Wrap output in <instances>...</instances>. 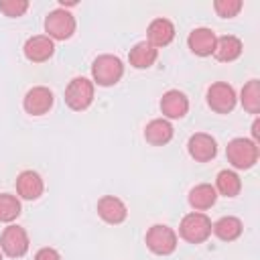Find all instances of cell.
<instances>
[{"mask_svg":"<svg viewBox=\"0 0 260 260\" xmlns=\"http://www.w3.org/2000/svg\"><path fill=\"white\" fill-rule=\"evenodd\" d=\"M179 234L189 244H201V242H205L211 236V219L205 213H201V211L187 213L181 219Z\"/></svg>","mask_w":260,"mask_h":260,"instance_id":"1","label":"cell"},{"mask_svg":"<svg viewBox=\"0 0 260 260\" xmlns=\"http://www.w3.org/2000/svg\"><path fill=\"white\" fill-rule=\"evenodd\" d=\"M225 156L236 169H250L258 160V144L250 138H234L228 148Z\"/></svg>","mask_w":260,"mask_h":260,"instance_id":"2","label":"cell"},{"mask_svg":"<svg viewBox=\"0 0 260 260\" xmlns=\"http://www.w3.org/2000/svg\"><path fill=\"white\" fill-rule=\"evenodd\" d=\"M91 75L98 81V85H114L124 75V65L114 55H100L91 65Z\"/></svg>","mask_w":260,"mask_h":260,"instance_id":"3","label":"cell"},{"mask_svg":"<svg viewBox=\"0 0 260 260\" xmlns=\"http://www.w3.org/2000/svg\"><path fill=\"white\" fill-rule=\"evenodd\" d=\"M45 30L49 39H57V41H65L75 32V18L71 12H67L65 8H57L53 12L47 14L45 18Z\"/></svg>","mask_w":260,"mask_h":260,"instance_id":"4","label":"cell"},{"mask_svg":"<svg viewBox=\"0 0 260 260\" xmlns=\"http://www.w3.org/2000/svg\"><path fill=\"white\" fill-rule=\"evenodd\" d=\"M91 100H93V83L87 77H75L69 81L65 89V104L71 110L81 112L91 104Z\"/></svg>","mask_w":260,"mask_h":260,"instance_id":"5","label":"cell"},{"mask_svg":"<svg viewBox=\"0 0 260 260\" xmlns=\"http://www.w3.org/2000/svg\"><path fill=\"white\" fill-rule=\"evenodd\" d=\"M146 246L158 256H169L177 248V234L169 225L156 223L146 232Z\"/></svg>","mask_w":260,"mask_h":260,"instance_id":"6","label":"cell"},{"mask_svg":"<svg viewBox=\"0 0 260 260\" xmlns=\"http://www.w3.org/2000/svg\"><path fill=\"white\" fill-rule=\"evenodd\" d=\"M207 104L217 114L232 112L234 106H236V91H234V87L230 83H225V81L211 83L209 89H207Z\"/></svg>","mask_w":260,"mask_h":260,"instance_id":"7","label":"cell"},{"mask_svg":"<svg viewBox=\"0 0 260 260\" xmlns=\"http://www.w3.org/2000/svg\"><path fill=\"white\" fill-rule=\"evenodd\" d=\"M0 248L10 258L24 256L26 250H28V236H26L24 228H20V225H8V228H4L2 238H0Z\"/></svg>","mask_w":260,"mask_h":260,"instance_id":"8","label":"cell"},{"mask_svg":"<svg viewBox=\"0 0 260 260\" xmlns=\"http://www.w3.org/2000/svg\"><path fill=\"white\" fill-rule=\"evenodd\" d=\"M24 110L30 114V116H43L51 110L53 106V91L45 85H37V87H30L24 95V102H22Z\"/></svg>","mask_w":260,"mask_h":260,"instance_id":"9","label":"cell"},{"mask_svg":"<svg viewBox=\"0 0 260 260\" xmlns=\"http://www.w3.org/2000/svg\"><path fill=\"white\" fill-rule=\"evenodd\" d=\"M55 53V43L53 39H49L47 35H37L30 37L24 43V57L32 63H43L47 59H51Z\"/></svg>","mask_w":260,"mask_h":260,"instance_id":"10","label":"cell"},{"mask_svg":"<svg viewBox=\"0 0 260 260\" xmlns=\"http://www.w3.org/2000/svg\"><path fill=\"white\" fill-rule=\"evenodd\" d=\"M187 148H189V154H191L195 160H199V162H207V160H211V158L217 154V144H215V140H213L209 134H205V132L193 134V136L189 138V142H187Z\"/></svg>","mask_w":260,"mask_h":260,"instance_id":"11","label":"cell"},{"mask_svg":"<svg viewBox=\"0 0 260 260\" xmlns=\"http://www.w3.org/2000/svg\"><path fill=\"white\" fill-rule=\"evenodd\" d=\"M215 32L211 28H205V26H199V28H193L189 32V39H187V45L189 49L199 55V57H207V55H213V49H215Z\"/></svg>","mask_w":260,"mask_h":260,"instance_id":"12","label":"cell"},{"mask_svg":"<svg viewBox=\"0 0 260 260\" xmlns=\"http://www.w3.org/2000/svg\"><path fill=\"white\" fill-rule=\"evenodd\" d=\"M98 215L108 223H122L128 215V209L122 199L114 195H106L98 201Z\"/></svg>","mask_w":260,"mask_h":260,"instance_id":"13","label":"cell"},{"mask_svg":"<svg viewBox=\"0 0 260 260\" xmlns=\"http://www.w3.org/2000/svg\"><path fill=\"white\" fill-rule=\"evenodd\" d=\"M160 110H162V114H165L167 118H173V120L183 118V116L187 114V110H189V100H187V95H185L183 91H179V89H169V91L160 98Z\"/></svg>","mask_w":260,"mask_h":260,"instance_id":"14","label":"cell"},{"mask_svg":"<svg viewBox=\"0 0 260 260\" xmlns=\"http://www.w3.org/2000/svg\"><path fill=\"white\" fill-rule=\"evenodd\" d=\"M43 189H45L43 179L35 171H22L16 179V191L22 199H28V201L39 199L43 195Z\"/></svg>","mask_w":260,"mask_h":260,"instance_id":"15","label":"cell"},{"mask_svg":"<svg viewBox=\"0 0 260 260\" xmlns=\"http://www.w3.org/2000/svg\"><path fill=\"white\" fill-rule=\"evenodd\" d=\"M175 39V26L169 18H154L148 24V41L154 49L158 47H167L171 41Z\"/></svg>","mask_w":260,"mask_h":260,"instance_id":"16","label":"cell"},{"mask_svg":"<svg viewBox=\"0 0 260 260\" xmlns=\"http://www.w3.org/2000/svg\"><path fill=\"white\" fill-rule=\"evenodd\" d=\"M242 55V41L234 35H223L215 41V49H213V57L217 61H234Z\"/></svg>","mask_w":260,"mask_h":260,"instance_id":"17","label":"cell"},{"mask_svg":"<svg viewBox=\"0 0 260 260\" xmlns=\"http://www.w3.org/2000/svg\"><path fill=\"white\" fill-rule=\"evenodd\" d=\"M156 57H158V51H156L150 43H146V41L136 43V45L130 49V53H128L130 65L136 67V69H148V67L156 61Z\"/></svg>","mask_w":260,"mask_h":260,"instance_id":"18","label":"cell"},{"mask_svg":"<svg viewBox=\"0 0 260 260\" xmlns=\"http://www.w3.org/2000/svg\"><path fill=\"white\" fill-rule=\"evenodd\" d=\"M144 138L154 146H162L173 138V126L165 118L150 120L144 128Z\"/></svg>","mask_w":260,"mask_h":260,"instance_id":"19","label":"cell"},{"mask_svg":"<svg viewBox=\"0 0 260 260\" xmlns=\"http://www.w3.org/2000/svg\"><path fill=\"white\" fill-rule=\"evenodd\" d=\"M217 199V191L215 187H211L209 183H201V185H195L191 191H189V203L193 209H209Z\"/></svg>","mask_w":260,"mask_h":260,"instance_id":"20","label":"cell"},{"mask_svg":"<svg viewBox=\"0 0 260 260\" xmlns=\"http://www.w3.org/2000/svg\"><path fill=\"white\" fill-rule=\"evenodd\" d=\"M242 230H244V228H242V221H240L238 217H234V215L219 217V219L211 225V232H213L219 240H223V242H232V240L240 238Z\"/></svg>","mask_w":260,"mask_h":260,"instance_id":"21","label":"cell"},{"mask_svg":"<svg viewBox=\"0 0 260 260\" xmlns=\"http://www.w3.org/2000/svg\"><path fill=\"white\" fill-rule=\"evenodd\" d=\"M242 189V181L234 171H219L215 179V191H219L225 197H236Z\"/></svg>","mask_w":260,"mask_h":260,"instance_id":"22","label":"cell"},{"mask_svg":"<svg viewBox=\"0 0 260 260\" xmlns=\"http://www.w3.org/2000/svg\"><path fill=\"white\" fill-rule=\"evenodd\" d=\"M242 106L246 112L250 114H258L260 112V81L258 79H250L244 89H242Z\"/></svg>","mask_w":260,"mask_h":260,"instance_id":"23","label":"cell"},{"mask_svg":"<svg viewBox=\"0 0 260 260\" xmlns=\"http://www.w3.org/2000/svg\"><path fill=\"white\" fill-rule=\"evenodd\" d=\"M20 215V201L14 195L0 193V221H14Z\"/></svg>","mask_w":260,"mask_h":260,"instance_id":"24","label":"cell"},{"mask_svg":"<svg viewBox=\"0 0 260 260\" xmlns=\"http://www.w3.org/2000/svg\"><path fill=\"white\" fill-rule=\"evenodd\" d=\"M242 0H215L213 8L221 18H234L242 10Z\"/></svg>","mask_w":260,"mask_h":260,"instance_id":"25","label":"cell"},{"mask_svg":"<svg viewBox=\"0 0 260 260\" xmlns=\"http://www.w3.org/2000/svg\"><path fill=\"white\" fill-rule=\"evenodd\" d=\"M28 8V2L26 0H0V10L6 14V16H22Z\"/></svg>","mask_w":260,"mask_h":260,"instance_id":"26","label":"cell"},{"mask_svg":"<svg viewBox=\"0 0 260 260\" xmlns=\"http://www.w3.org/2000/svg\"><path fill=\"white\" fill-rule=\"evenodd\" d=\"M35 260H61L59 252L53 250V248H41L37 254H35Z\"/></svg>","mask_w":260,"mask_h":260,"instance_id":"27","label":"cell"},{"mask_svg":"<svg viewBox=\"0 0 260 260\" xmlns=\"http://www.w3.org/2000/svg\"><path fill=\"white\" fill-rule=\"evenodd\" d=\"M258 128H260V120L256 118L254 124H252V136H254V142H256V144H258V140H260V130H258Z\"/></svg>","mask_w":260,"mask_h":260,"instance_id":"28","label":"cell"},{"mask_svg":"<svg viewBox=\"0 0 260 260\" xmlns=\"http://www.w3.org/2000/svg\"><path fill=\"white\" fill-rule=\"evenodd\" d=\"M0 260H2V254H0Z\"/></svg>","mask_w":260,"mask_h":260,"instance_id":"29","label":"cell"}]
</instances>
